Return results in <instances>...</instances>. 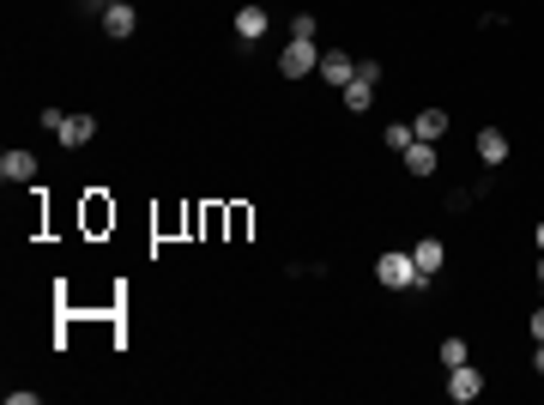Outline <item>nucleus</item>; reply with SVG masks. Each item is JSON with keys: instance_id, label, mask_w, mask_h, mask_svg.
Returning <instances> with one entry per match:
<instances>
[{"instance_id": "1", "label": "nucleus", "mask_w": 544, "mask_h": 405, "mask_svg": "<svg viewBox=\"0 0 544 405\" xmlns=\"http://www.w3.org/2000/svg\"><path fill=\"white\" fill-rule=\"evenodd\" d=\"M375 279H382V290H423V272L418 261H411V248H387L382 261H375Z\"/></svg>"}, {"instance_id": "2", "label": "nucleus", "mask_w": 544, "mask_h": 405, "mask_svg": "<svg viewBox=\"0 0 544 405\" xmlns=\"http://www.w3.org/2000/svg\"><path fill=\"white\" fill-rule=\"evenodd\" d=\"M0 182L13 188V182H37V152H31V145H6V152H0Z\"/></svg>"}, {"instance_id": "3", "label": "nucleus", "mask_w": 544, "mask_h": 405, "mask_svg": "<svg viewBox=\"0 0 544 405\" xmlns=\"http://www.w3.org/2000/svg\"><path fill=\"white\" fill-rule=\"evenodd\" d=\"M279 73H284V79H309V73H321V49L290 37V49L279 55Z\"/></svg>"}, {"instance_id": "4", "label": "nucleus", "mask_w": 544, "mask_h": 405, "mask_svg": "<svg viewBox=\"0 0 544 405\" xmlns=\"http://www.w3.org/2000/svg\"><path fill=\"white\" fill-rule=\"evenodd\" d=\"M478 393H484V369H472V364L447 369V400H454V405H472Z\"/></svg>"}, {"instance_id": "5", "label": "nucleus", "mask_w": 544, "mask_h": 405, "mask_svg": "<svg viewBox=\"0 0 544 405\" xmlns=\"http://www.w3.org/2000/svg\"><path fill=\"white\" fill-rule=\"evenodd\" d=\"M321 79L333 85V91H345V85L357 79V61H351V49H321Z\"/></svg>"}, {"instance_id": "6", "label": "nucleus", "mask_w": 544, "mask_h": 405, "mask_svg": "<svg viewBox=\"0 0 544 405\" xmlns=\"http://www.w3.org/2000/svg\"><path fill=\"white\" fill-rule=\"evenodd\" d=\"M97 19H103V37H115V42H127L134 31H140V13H134L127 0H121V6H103Z\"/></svg>"}, {"instance_id": "7", "label": "nucleus", "mask_w": 544, "mask_h": 405, "mask_svg": "<svg viewBox=\"0 0 544 405\" xmlns=\"http://www.w3.org/2000/svg\"><path fill=\"white\" fill-rule=\"evenodd\" d=\"M436 170H442V152H436L429 140H418L411 152H405V176H418V182H429Z\"/></svg>"}, {"instance_id": "8", "label": "nucleus", "mask_w": 544, "mask_h": 405, "mask_svg": "<svg viewBox=\"0 0 544 405\" xmlns=\"http://www.w3.org/2000/svg\"><path fill=\"white\" fill-rule=\"evenodd\" d=\"M411 261H418V272H423V279H436V272L447 266V248L436 243V236H423V243H411Z\"/></svg>"}, {"instance_id": "9", "label": "nucleus", "mask_w": 544, "mask_h": 405, "mask_svg": "<svg viewBox=\"0 0 544 405\" xmlns=\"http://www.w3.org/2000/svg\"><path fill=\"white\" fill-rule=\"evenodd\" d=\"M91 133H97V122H91V115H67V122L55 127V140L67 145V152H79V145H91Z\"/></svg>"}, {"instance_id": "10", "label": "nucleus", "mask_w": 544, "mask_h": 405, "mask_svg": "<svg viewBox=\"0 0 544 405\" xmlns=\"http://www.w3.org/2000/svg\"><path fill=\"white\" fill-rule=\"evenodd\" d=\"M478 158L490 163V170H503V163H508V133H503V127H484V133H478Z\"/></svg>"}, {"instance_id": "11", "label": "nucleus", "mask_w": 544, "mask_h": 405, "mask_svg": "<svg viewBox=\"0 0 544 405\" xmlns=\"http://www.w3.org/2000/svg\"><path fill=\"white\" fill-rule=\"evenodd\" d=\"M266 31H272L266 6H242V13H236V37H242V42H261Z\"/></svg>"}, {"instance_id": "12", "label": "nucleus", "mask_w": 544, "mask_h": 405, "mask_svg": "<svg viewBox=\"0 0 544 405\" xmlns=\"http://www.w3.org/2000/svg\"><path fill=\"white\" fill-rule=\"evenodd\" d=\"M339 97H345V109H351V115H369V109H375V79H351Z\"/></svg>"}, {"instance_id": "13", "label": "nucleus", "mask_w": 544, "mask_h": 405, "mask_svg": "<svg viewBox=\"0 0 544 405\" xmlns=\"http://www.w3.org/2000/svg\"><path fill=\"white\" fill-rule=\"evenodd\" d=\"M411 127H418V140L436 145V140L447 133V109H418V122H411Z\"/></svg>"}, {"instance_id": "14", "label": "nucleus", "mask_w": 544, "mask_h": 405, "mask_svg": "<svg viewBox=\"0 0 544 405\" xmlns=\"http://www.w3.org/2000/svg\"><path fill=\"white\" fill-rule=\"evenodd\" d=\"M382 145H393V152H400V158H405V152L418 145V127H411V122H393V127H387V133H382Z\"/></svg>"}, {"instance_id": "15", "label": "nucleus", "mask_w": 544, "mask_h": 405, "mask_svg": "<svg viewBox=\"0 0 544 405\" xmlns=\"http://www.w3.org/2000/svg\"><path fill=\"white\" fill-rule=\"evenodd\" d=\"M460 364H472V345L466 339H442V369H460Z\"/></svg>"}, {"instance_id": "16", "label": "nucleus", "mask_w": 544, "mask_h": 405, "mask_svg": "<svg viewBox=\"0 0 544 405\" xmlns=\"http://www.w3.org/2000/svg\"><path fill=\"white\" fill-rule=\"evenodd\" d=\"M315 31H321L315 13H297V19H290V37H297V42H315Z\"/></svg>"}, {"instance_id": "17", "label": "nucleus", "mask_w": 544, "mask_h": 405, "mask_svg": "<svg viewBox=\"0 0 544 405\" xmlns=\"http://www.w3.org/2000/svg\"><path fill=\"white\" fill-rule=\"evenodd\" d=\"M526 327H532V339H544V303L532 308V321H526Z\"/></svg>"}, {"instance_id": "18", "label": "nucleus", "mask_w": 544, "mask_h": 405, "mask_svg": "<svg viewBox=\"0 0 544 405\" xmlns=\"http://www.w3.org/2000/svg\"><path fill=\"white\" fill-rule=\"evenodd\" d=\"M532 369H539V375H544V339H539V351H532Z\"/></svg>"}, {"instance_id": "19", "label": "nucleus", "mask_w": 544, "mask_h": 405, "mask_svg": "<svg viewBox=\"0 0 544 405\" xmlns=\"http://www.w3.org/2000/svg\"><path fill=\"white\" fill-rule=\"evenodd\" d=\"M539 290H544V254H539Z\"/></svg>"}, {"instance_id": "20", "label": "nucleus", "mask_w": 544, "mask_h": 405, "mask_svg": "<svg viewBox=\"0 0 544 405\" xmlns=\"http://www.w3.org/2000/svg\"><path fill=\"white\" fill-rule=\"evenodd\" d=\"M539 254H544V224H539Z\"/></svg>"}, {"instance_id": "21", "label": "nucleus", "mask_w": 544, "mask_h": 405, "mask_svg": "<svg viewBox=\"0 0 544 405\" xmlns=\"http://www.w3.org/2000/svg\"><path fill=\"white\" fill-rule=\"evenodd\" d=\"M103 6H121V0H103Z\"/></svg>"}]
</instances>
